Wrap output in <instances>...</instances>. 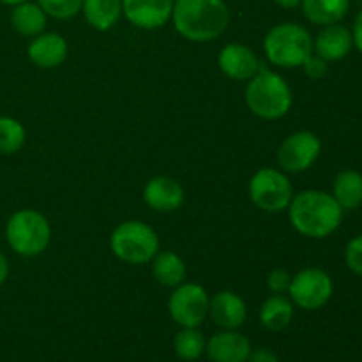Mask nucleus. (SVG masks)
I'll return each instance as SVG.
<instances>
[{"label": "nucleus", "instance_id": "f257e3e1", "mask_svg": "<svg viewBox=\"0 0 362 362\" xmlns=\"http://www.w3.org/2000/svg\"><path fill=\"white\" fill-rule=\"evenodd\" d=\"M286 211L293 228L310 239H325L332 235L343 219V209L334 197L318 189L293 194Z\"/></svg>", "mask_w": 362, "mask_h": 362}, {"label": "nucleus", "instance_id": "f03ea898", "mask_svg": "<svg viewBox=\"0 0 362 362\" xmlns=\"http://www.w3.org/2000/svg\"><path fill=\"white\" fill-rule=\"evenodd\" d=\"M172 21L187 41L209 42L226 30L230 11L225 0H175Z\"/></svg>", "mask_w": 362, "mask_h": 362}, {"label": "nucleus", "instance_id": "7ed1b4c3", "mask_svg": "<svg viewBox=\"0 0 362 362\" xmlns=\"http://www.w3.org/2000/svg\"><path fill=\"white\" fill-rule=\"evenodd\" d=\"M247 108L251 113L264 120H278L290 112L293 103V94L285 78L274 71L262 66L246 85Z\"/></svg>", "mask_w": 362, "mask_h": 362}, {"label": "nucleus", "instance_id": "20e7f679", "mask_svg": "<svg viewBox=\"0 0 362 362\" xmlns=\"http://www.w3.org/2000/svg\"><path fill=\"white\" fill-rule=\"evenodd\" d=\"M265 57L271 64L285 69L300 67L313 55V37L300 23H279L267 32L264 41Z\"/></svg>", "mask_w": 362, "mask_h": 362}, {"label": "nucleus", "instance_id": "39448f33", "mask_svg": "<svg viewBox=\"0 0 362 362\" xmlns=\"http://www.w3.org/2000/svg\"><path fill=\"white\" fill-rule=\"evenodd\" d=\"M6 239L14 253L28 258L37 257L49 246L52 226L41 212L21 209L7 219Z\"/></svg>", "mask_w": 362, "mask_h": 362}, {"label": "nucleus", "instance_id": "423d86ee", "mask_svg": "<svg viewBox=\"0 0 362 362\" xmlns=\"http://www.w3.org/2000/svg\"><path fill=\"white\" fill-rule=\"evenodd\" d=\"M110 247L119 260L131 265H141L152 262L159 253L158 233L141 221H124L113 230L110 237Z\"/></svg>", "mask_w": 362, "mask_h": 362}, {"label": "nucleus", "instance_id": "0eeeda50", "mask_svg": "<svg viewBox=\"0 0 362 362\" xmlns=\"http://www.w3.org/2000/svg\"><path fill=\"white\" fill-rule=\"evenodd\" d=\"M250 198L265 212H283L293 198V186L288 177L276 168H262L251 177Z\"/></svg>", "mask_w": 362, "mask_h": 362}, {"label": "nucleus", "instance_id": "6e6552de", "mask_svg": "<svg viewBox=\"0 0 362 362\" xmlns=\"http://www.w3.org/2000/svg\"><path fill=\"white\" fill-rule=\"evenodd\" d=\"M334 285L331 276L318 267H308L297 272L288 286V293L293 304L306 311L324 308L331 300Z\"/></svg>", "mask_w": 362, "mask_h": 362}, {"label": "nucleus", "instance_id": "1a4fd4ad", "mask_svg": "<svg viewBox=\"0 0 362 362\" xmlns=\"http://www.w3.org/2000/svg\"><path fill=\"white\" fill-rule=\"evenodd\" d=\"M209 293L197 283H180L168 299V311L182 327H198L209 315Z\"/></svg>", "mask_w": 362, "mask_h": 362}, {"label": "nucleus", "instance_id": "9d476101", "mask_svg": "<svg viewBox=\"0 0 362 362\" xmlns=\"http://www.w3.org/2000/svg\"><path fill=\"white\" fill-rule=\"evenodd\" d=\"M322 152V141L311 131H297L286 136L278 148V165L283 172L300 173L315 165Z\"/></svg>", "mask_w": 362, "mask_h": 362}, {"label": "nucleus", "instance_id": "9b49d317", "mask_svg": "<svg viewBox=\"0 0 362 362\" xmlns=\"http://www.w3.org/2000/svg\"><path fill=\"white\" fill-rule=\"evenodd\" d=\"M175 0H122V14L129 23L154 30L172 20Z\"/></svg>", "mask_w": 362, "mask_h": 362}, {"label": "nucleus", "instance_id": "f8f14e48", "mask_svg": "<svg viewBox=\"0 0 362 362\" xmlns=\"http://www.w3.org/2000/svg\"><path fill=\"white\" fill-rule=\"evenodd\" d=\"M218 66L223 71V74H226L232 80L244 81L250 80L258 73L262 62L253 49L244 45L232 42V45H226L219 52Z\"/></svg>", "mask_w": 362, "mask_h": 362}, {"label": "nucleus", "instance_id": "ddd939ff", "mask_svg": "<svg viewBox=\"0 0 362 362\" xmlns=\"http://www.w3.org/2000/svg\"><path fill=\"white\" fill-rule=\"evenodd\" d=\"M67 41L57 32H42L35 35L27 48V55L34 66L41 69L59 67L67 59Z\"/></svg>", "mask_w": 362, "mask_h": 362}, {"label": "nucleus", "instance_id": "4468645a", "mask_svg": "<svg viewBox=\"0 0 362 362\" xmlns=\"http://www.w3.org/2000/svg\"><path fill=\"white\" fill-rule=\"evenodd\" d=\"M354 48L352 32L343 25H325L313 39V53L325 62H338L345 59Z\"/></svg>", "mask_w": 362, "mask_h": 362}, {"label": "nucleus", "instance_id": "2eb2a0df", "mask_svg": "<svg viewBox=\"0 0 362 362\" xmlns=\"http://www.w3.org/2000/svg\"><path fill=\"white\" fill-rule=\"evenodd\" d=\"M144 200L158 212H173L184 204V189L175 179L158 175L144 187Z\"/></svg>", "mask_w": 362, "mask_h": 362}, {"label": "nucleus", "instance_id": "dca6fc26", "mask_svg": "<svg viewBox=\"0 0 362 362\" xmlns=\"http://www.w3.org/2000/svg\"><path fill=\"white\" fill-rule=\"evenodd\" d=\"M212 362H246L250 359L251 343L237 331H223L212 336L205 346Z\"/></svg>", "mask_w": 362, "mask_h": 362}, {"label": "nucleus", "instance_id": "f3484780", "mask_svg": "<svg viewBox=\"0 0 362 362\" xmlns=\"http://www.w3.org/2000/svg\"><path fill=\"white\" fill-rule=\"evenodd\" d=\"M209 313L219 327L226 329V331H235L246 322L247 308L246 303L237 293L223 290L211 299Z\"/></svg>", "mask_w": 362, "mask_h": 362}, {"label": "nucleus", "instance_id": "a211bd4d", "mask_svg": "<svg viewBox=\"0 0 362 362\" xmlns=\"http://www.w3.org/2000/svg\"><path fill=\"white\" fill-rule=\"evenodd\" d=\"M303 14L313 25L339 23L350 11V0H303Z\"/></svg>", "mask_w": 362, "mask_h": 362}, {"label": "nucleus", "instance_id": "6ab92c4d", "mask_svg": "<svg viewBox=\"0 0 362 362\" xmlns=\"http://www.w3.org/2000/svg\"><path fill=\"white\" fill-rule=\"evenodd\" d=\"M81 11L92 28L105 32L115 27L122 16V0H83Z\"/></svg>", "mask_w": 362, "mask_h": 362}, {"label": "nucleus", "instance_id": "aec40b11", "mask_svg": "<svg viewBox=\"0 0 362 362\" xmlns=\"http://www.w3.org/2000/svg\"><path fill=\"white\" fill-rule=\"evenodd\" d=\"M46 18L48 14L41 9V6L28 0L13 6V11H11V25L18 34L25 37H35L42 34L46 28Z\"/></svg>", "mask_w": 362, "mask_h": 362}, {"label": "nucleus", "instance_id": "412c9836", "mask_svg": "<svg viewBox=\"0 0 362 362\" xmlns=\"http://www.w3.org/2000/svg\"><path fill=\"white\" fill-rule=\"evenodd\" d=\"M332 197L343 211H354L362 205V173L343 170L332 184Z\"/></svg>", "mask_w": 362, "mask_h": 362}, {"label": "nucleus", "instance_id": "4be33fe9", "mask_svg": "<svg viewBox=\"0 0 362 362\" xmlns=\"http://www.w3.org/2000/svg\"><path fill=\"white\" fill-rule=\"evenodd\" d=\"M152 276L163 286H179L186 278V264L173 251H163L152 258Z\"/></svg>", "mask_w": 362, "mask_h": 362}, {"label": "nucleus", "instance_id": "5701e85b", "mask_svg": "<svg viewBox=\"0 0 362 362\" xmlns=\"http://www.w3.org/2000/svg\"><path fill=\"white\" fill-rule=\"evenodd\" d=\"M293 304L283 296H272L262 304L260 322L269 331H281L292 322Z\"/></svg>", "mask_w": 362, "mask_h": 362}, {"label": "nucleus", "instance_id": "b1692460", "mask_svg": "<svg viewBox=\"0 0 362 362\" xmlns=\"http://www.w3.org/2000/svg\"><path fill=\"white\" fill-rule=\"evenodd\" d=\"M27 140V131L20 120L13 117H0V154H16Z\"/></svg>", "mask_w": 362, "mask_h": 362}, {"label": "nucleus", "instance_id": "393cba45", "mask_svg": "<svg viewBox=\"0 0 362 362\" xmlns=\"http://www.w3.org/2000/svg\"><path fill=\"white\" fill-rule=\"evenodd\" d=\"M205 341L204 334L197 331V327H184V331L177 332L175 341H173V349L175 354L184 361H197L205 352Z\"/></svg>", "mask_w": 362, "mask_h": 362}, {"label": "nucleus", "instance_id": "a878e982", "mask_svg": "<svg viewBox=\"0 0 362 362\" xmlns=\"http://www.w3.org/2000/svg\"><path fill=\"white\" fill-rule=\"evenodd\" d=\"M41 9L55 20H69L81 11L83 0H37Z\"/></svg>", "mask_w": 362, "mask_h": 362}, {"label": "nucleus", "instance_id": "bb28decb", "mask_svg": "<svg viewBox=\"0 0 362 362\" xmlns=\"http://www.w3.org/2000/svg\"><path fill=\"white\" fill-rule=\"evenodd\" d=\"M345 262L346 267L354 272V274L362 278V235L354 237L345 250Z\"/></svg>", "mask_w": 362, "mask_h": 362}, {"label": "nucleus", "instance_id": "cd10ccee", "mask_svg": "<svg viewBox=\"0 0 362 362\" xmlns=\"http://www.w3.org/2000/svg\"><path fill=\"white\" fill-rule=\"evenodd\" d=\"M290 281H292V276L288 274L286 269H274V271L269 274L267 278V286L271 288V292L274 293H281V292H288Z\"/></svg>", "mask_w": 362, "mask_h": 362}, {"label": "nucleus", "instance_id": "c85d7f7f", "mask_svg": "<svg viewBox=\"0 0 362 362\" xmlns=\"http://www.w3.org/2000/svg\"><path fill=\"white\" fill-rule=\"evenodd\" d=\"M303 67L304 73L310 78H313V80H320V78H324L327 74V62L324 59H320L318 55H315V53L303 64Z\"/></svg>", "mask_w": 362, "mask_h": 362}, {"label": "nucleus", "instance_id": "c756f323", "mask_svg": "<svg viewBox=\"0 0 362 362\" xmlns=\"http://www.w3.org/2000/svg\"><path fill=\"white\" fill-rule=\"evenodd\" d=\"M250 362H279L278 357H276L274 352L267 349H260V350H255V352L250 354Z\"/></svg>", "mask_w": 362, "mask_h": 362}, {"label": "nucleus", "instance_id": "7c9ffc66", "mask_svg": "<svg viewBox=\"0 0 362 362\" xmlns=\"http://www.w3.org/2000/svg\"><path fill=\"white\" fill-rule=\"evenodd\" d=\"M352 39H354V46H356V48L362 53V11L357 14L356 21H354Z\"/></svg>", "mask_w": 362, "mask_h": 362}, {"label": "nucleus", "instance_id": "2f4dec72", "mask_svg": "<svg viewBox=\"0 0 362 362\" xmlns=\"http://www.w3.org/2000/svg\"><path fill=\"white\" fill-rule=\"evenodd\" d=\"M7 276H9V262H7L6 255L0 251V286L6 283Z\"/></svg>", "mask_w": 362, "mask_h": 362}, {"label": "nucleus", "instance_id": "473e14b6", "mask_svg": "<svg viewBox=\"0 0 362 362\" xmlns=\"http://www.w3.org/2000/svg\"><path fill=\"white\" fill-rule=\"evenodd\" d=\"M279 7H285V9H296L303 4V0H274Z\"/></svg>", "mask_w": 362, "mask_h": 362}, {"label": "nucleus", "instance_id": "72a5a7b5", "mask_svg": "<svg viewBox=\"0 0 362 362\" xmlns=\"http://www.w3.org/2000/svg\"><path fill=\"white\" fill-rule=\"evenodd\" d=\"M21 2H27V0H0V4H6V6H18Z\"/></svg>", "mask_w": 362, "mask_h": 362}]
</instances>
